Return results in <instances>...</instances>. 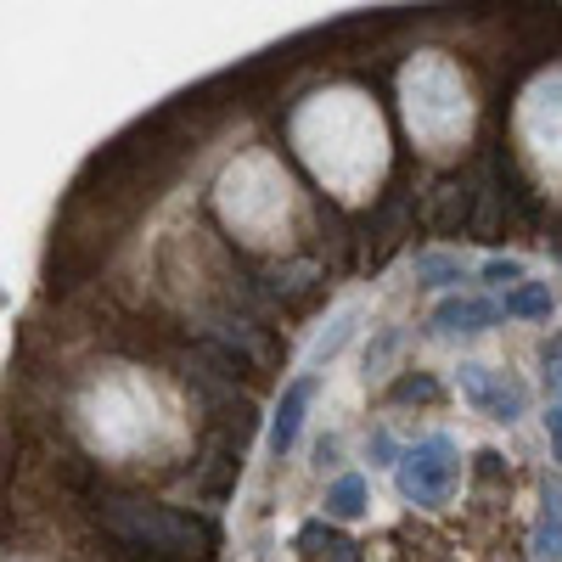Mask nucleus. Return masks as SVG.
Masks as SVG:
<instances>
[{"label": "nucleus", "mask_w": 562, "mask_h": 562, "mask_svg": "<svg viewBox=\"0 0 562 562\" xmlns=\"http://www.w3.org/2000/svg\"><path fill=\"white\" fill-rule=\"evenodd\" d=\"M102 524L130 551H153V557H198L203 562L220 546L214 524L192 518V512H175V506H147V501H108Z\"/></svg>", "instance_id": "nucleus-1"}, {"label": "nucleus", "mask_w": 562, "mask_h": 562, "mask_svg": "<svg viewBox=\"0 0 562 562\" xmlns=\"http://www.w3.org/2000/svg\"><path fill=\"white\" fill-rule=\"evenodd\" d=\"M456 473H461V456L445 434L422 439L405 461H400V495L416 501V506H439L450 490H456Z\"/></svg>", "instance_id": "nucleus-2"}, {"label": "nucleus", "mask_w": 562, "mask_h": 562, "mask_svg": "<svg viewBox=\"0 0 562 562\" xmlns=\"http://www.w3.org/2000/svg\"><path fill=\"white\" fill-rule=\"evenodd\" d=\"M461 394L473 400L484 416H495V422H518L524 405H529V394L512 383L506 371H490V366H461Z\"/></svg>", "instance_id": "nucleus-3"}, {"label": "nucleus", "mask_w": 562, "mask_h": 562, "mask_svg": "<svg viewBox=\"0 0 562 562\" xmlns=\"http://www.w3.org/2000/svg\"><path fill=\"white\" fill-rule=\"evenodd\" d=\"M310 394H315V378H299L288 394H281L276 422H270V450H276V456L293 450V439H299V428H304V411H310Z\"/></svg>", "instance_id": "nucleus-4"}, {"label": "nucleus", "mask_w": 562, "mask_h": 562, "mask_svg": "<svg viewBox=\"0 0 562 562\" xmlns=\"http://www.w3.org/2000/svg\"><path fill=\"white\" fill-rule=\"evenodd\" d=\"M495 304L490 299H445L439 310H434V326L445 338H467V333H484V326H495Z\"/></svg>", "instance_id": "nucleus-5"}, {"label": "nucleus", "mask_w": 562, "mask_h": 562, "mask_svg": "<svg viewBox=\"0 0 562 562\" xmlns=\"http://www.w3.org/2000/svg\"><path fill=\"white\" fill-rule=\"evenodd\" d=\"M535 562H562V484H546V512L535 529Z\"/></svg>", "instance_id": "nucleus-6"}, {"label": "nucleus", "mask_w": 562, "mask_h": 562, "mask_svg": "<svg viewBox=\"0 0 562 562\" xmlns=\"http://www.w3.org/2000/svg\"><path fill=\"white\" fill-rule=\"evenodd\" d=\"M461 220H467V186H456V180L434 186V198H428V225H434V231H450V225H461Z\"/></svg>", "instance_id": "nucleus-7"}, {"label": "nucleus", "mask_w": 562, "mask_h": 562, "mask_svg": "<svg viewBox=\"0 0 562 562\" xmlns=\"http://www.w3.org/2000/svg\"><path fill=\"white\" fill-rule=\"evenodd\" d=\"M214 338H220L225 349H237V355H248L254 366H270V344H265V338L254 333V326H248V321H225V326H220V333H214Z\"/></svg>", "instance_id": "nucleus-8"}, {"label": "nucleus", "mask_w": 562, "mask_h": 562, "mask_svg": "<svg viewBox=\"0 0 562 562\" xmlns=\"http://www.w3.org/2000/svg\"><path fill=\"white\" fill-rule=\"evenodd\" d=\"M506 315H512V321H540V315H551V288H540V281H524L518 293H506Z\"/></svg>", "instance_id": "nucleus-9"}, {"label": "nucleus", "mask_w": 562, "mask_h": 562, "mask_svg": "<svg viewBox=\"0 0 562 562\" xmlns=\"http://www.w3.org/2000/svg\"><path fill=\"white\" fill-rule=\"evenodd\" d=\"M326 512H333V518H360V512H366V479L360 473L338 479L333 495H326Z\"/></svg>", "instance_id": "nucleus-10"}, {"label": "nucleus", "mask_w": 562, "mask_h": 562, "mask_svg": "<svg viewBox=\"0 0 562 562\" xmlns=\"http://www.w3.org/2000/svg\"><path fill=\"white\" fill-rule=\"evenodd\" d=\"M349 333H355V310H344V315H338V326H333V333H326V338L315 344V366H321V360H333V355H338V349L349 344Z\"/></svg>", "instance_id": "nucleus-11"}, {"label": "nucleus", "mask_w": 562, "mask_h": 562, "mask_svg": "<svg viewBox=\"0 0 562 562\" xmlns=\"http://www.w3.org/2000/svg\"><path fill=\"white\" fill-rule=\"evenodd\" d=\"M416 276H428V281H461V265H456V259L428 254V259H416Z\"/></svg>", "instance_id": "nucleus-12"}, {"label": "nucleus", "mask_w": 562, "mask_h": 562, "mask_svg": "<svg viewBox=\"0 0 562 562\" xmlns=\"http://www.w3.org/2000/svg\"><path fill=\"white\" fill-rule=\"evenodd\" d=\"M394 400H439V383L434 378H405V383H394Z\"/></svg>", "instance_id": "nucleus-13"}, {"label": "nucleus", "mask_w": 562, "mask_h": 562, "mask_svg": "<svg viewBox=\"0 0 562 562\" xmlns=\"http://www.w3.org/2000/svg\"><path fill=\"white\" fill-rule=\"evenodd\" d=\"M484 281H524V259H512V254L506 259H490L484 265Z\"/></svg>", "instance_id": "nucleus-14"}, {"label": "nucleus", "mask_w": 562, "mask_h": 562, "mask_svg": "<svg viewBox=\"0 0 562 562\" xmlns=\"http://www.w3.org/2000/svg\"><path fill=\"white\" fill-rule=\"evenodd\" d=\"M546 428H551V445H557V461H562V400L551 405V416H546Z\"/></svg>", "instance_id": "nucleus-15"}, {"label": "nucleus", "mask_w": 562, "mask_h": 562, "mask_svg": "<svg viewBox=\"0 0 562 562\" xmlns=\"http://www.w3.org/2000/svg\"><path fill=\"white\" fill-rule=\"evenodd\" d=\"M546 371L562 383V338H551V344H546Z\"/></svg>", "instance_id": "nucleus-16"}]
</instances>
